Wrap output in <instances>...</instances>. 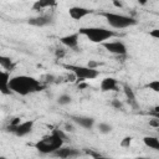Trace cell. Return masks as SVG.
I'll return each instance as SVG.
<instances>
[{
	"instance_id": "cell-18",
	"label": "cell",
	"mask_w": 159,
	"mask_h": 159,
	"mask_svg": "<svg viewBox=\"0 0 159 159\" xmlns=\"http://www.w3.org/2000/svg\"><path fill=\"white\" fill-rule=\"evenodd\" d=\"M143 142L147 147L155 149V150H159V139L157 137H144Z\"/></svg>"
},
{
	"instance_id": "cell-15",
	"label": "cell",
	"mask_w": 159,
	"mask_h": 159,
	"mask_svg": "<svg viewBox=\"0 0 159 159\" xmlns=\"http://www.w3.org/2000/svg\"><path fill=\"white\" fill-rule=\"evenodd\" d=\"M56 6V0H36L32 5V10L41 11L43 9H50Z\"/></svg>"
},
{
	"instance_id": "cell-19",
	"label": "cell",
	"mask_w": 159,
	"mask_h": 159,
	"mask_svg": "<svg viewBox=\"0 0 159 159\" xmlns=\"http://www.w3.org/2000/svg\"><path fill=\"white\" fill-rule=\"evenodd\" d=\"M98 129H99L101 133L107 134V133H111L112 132V125H109L108 123H99L98 124Z\"/></svg>"
},
{
	"instance_id": "cell-24",
	"label": "cell",
	"mask_w": 159,
	"mask_h": 159,
	"mask_svg": "<svg viewBox=\"0 0 159 159\" xmlns=\"http://www.w3.org/2000/svg\"><path fill=\"white\" fill-rule=\"evenodd\" d=\"M149 125H152V127H155V128H159V119L154 117V119H152V120L149 122Z\"/></svg>"
},
{
	"instance_id": "cell-29",
	"label": "cell",
	"mask_w": 159,
	"mask_h": 159,
	"mask_svg": "<svg viewBox=\"0 0 159 159\" xmlns=\"http://www.w3.org/2000/svg\"><path fill=\"white\" fill-rule=\"evenodd\" d=\"M111 1H112V2H113L116 6H118V7H120V6H122V5H120V2H119L118 0H111Z\"/></svg>"
},
{
	"instance_id": "cell-30",
	"label": "cell",
	"mask_w": 159,
	"mask_h": 159,
	"mask_svg": "<svg viewBox=\"0 0 159 159\" xmlns=\"http://www.w3.org/2000/svg\"><path fill=\"white\" fill-rule=\"evenodd\" d=\"M138 2H139V5H145L148 2V0H138Z\"/></svg>"
},
{
	"instance_id": "cell-25",
	"label": "cell",
	"mask_w": 159,
	"mask_h": 159,
	"mask_svg": "<svg viewBox=\"0 0 159 159\" xmlns=\"http://www.w3.org/2000/svg\"><path fill=\"white\" fill-rule=\"evenodd\" d=\"M101 65H102V63H99V62H96V61H89L87 66H89V67H92V68H97V67H98V66H101Z\"/></svg>"
},
{
	"instance_id": "cell-26",
	"label": "cell",
	"mask_w": 159,
	"mask_h": 159,
	"mask_svg": "<svg viewBox=\"0 0 159 159\" xmlns=\"http://www.w3.org/2000/svg\"><path fill=\"white\" fill-rule=\"evenodd\" d=\"M149 35H150L152 37H155V39H159V30H158V29H155V30H152V31L149 32Z\"/></svg>"
},
{
	"instance_id": "cell-12",
	"label": "cell",
	"mask_w": 159,
	"mask_h": 159,
	"mask_svg": "<svg viewBox=\"0 0 159 159\" xmlns=\"http://www.w3.org/2000/svg\"><path fill=\"white\" fill-rule=\"evenodd\" d=\"M52 154L55 157H58V158H75V157L80 155V152L75 148H70V147L63 148V147H61L56 152H53Z\"/></svg>"
},
{
	"instance_id": "cell-20",
	"label": "cell",
	"mask_w": 159,
	"mask_h": 159,
	"mask_svg": "<svg viewBox=\"0 0 159 159\" xmlns=\"http://www.w3.org/2000/svg\"><path fill=\"white\" fill-rule=\"evenodd\" d=\"M57 102H58V104H61V106L68 104V103L71 102V96H68V94H61V96L58 97Z\"/></svg>"
},
{
	"instance_id": "cell-1",
	"label": "cell",
	"mask_w": 159,
	"mask_h": 159,
	"mask_svg": "<svg viewBox=\"0 0 159 159\" xmlns=\"http://www.w3.org/2000/svg\"><path fill=\"white\" fill-rule=\"evenodd\" d=\"M9 87L12 92L20 96H27V94L42 91L45 88V84L40 80H36L31 76L20 75V76H14L10 78Z\"/></svg>"
},
{
	"instance_id": "cell-13",
	"label": "cell",
	"mask_w": 159,
	"mask_h": 159,
	"mask_svg": "<svg viewBox=\"0 0 159 159\" xmlns=\"http://www.w3.org/2000/svg\"><path fill=\"white\" fill-rule=\"evenodd\" d=\"M101 91L109 92V91H118V81L113 77H106L101 82Z\"/></svg>"
},
{
	"instance_id": "cell-16",
	"label": "cell",
	"mask_w": 159,
	"mask_h": 159,
	"mask_svg": "<svg viewBox=\"0 0 159 159\" xmlns=\"http://www.w3.org/2000/svg\"><path fill=\"white\" fill-rule=\"evenodd\" d=\"M124 93H125V96H127V99H128V103L132 106V107H138V104H137V101H135V94H134V92H133V89L128 86V84H124Z\"/></svg>"
},
{
	"instance_id": "cell-22",
	"label": "cell",
	"mask_w": 159,
	"mask_h": 159,
	"mask_svg": "<svg viewBox=\"0 0 159 159\" xmlns=\"http://www.w3.org/2000/svg\"><path fill=\"white\" fill-rule=\"evenodd\" d=\"M130 143H132V138H130V137H125V138H123V139H122L120 145H122V147H124V148H128V147L130 145Z\"/></svg>"
},
{
	"instance_id": "cell-11",
	"label": "cell",
	"mask_w": 159,
	"mask_h": 159,
	"mask_svg": "<svg viewBox=\"0 0 159 159\" xmlns=\"http://www.w3.org/2000/svg\"><path fill=\"white\" fill-rule=\"evenodd\" d=\"M10 72L9 71H1L0 73V91L2 94H10L12 91L9 87L10 83Z\"/></svg>"
},
{
	"instance_id": "cell-17",
	"label": "cell",
	"mask_w": 159,
	"mask_h": 159,
	"mask_svg": "<svg viewBox=\"0 0 159 159\" xmlns=\"http://www.w3.org/2000/svg\"><path fill=\"white\" fill-rule=\"evenodd\" d=\"M0 65H1V67H2L4 70H6V71H9V72L12 71L14 67H15L12 60H11L10 57H7V56H0Z\"/></svg>"
},
{
	"instance_id": "cell-2",
	"label": "cell",
	"mask_w": 159,
	"mask_h": 159,
	"mask_svg": "<svg viewBox=\"0 0 159 159\" xmlns=\"http://www.w3.org/2000/svg\"><path fill=\"white\" fill-rule=\"evenodd\" d=\"M65 139H66V135L61 129H53L50 135H46L39 142H36L35 148L43 154H52L53 152H56L58 148L63 145Z\"/></svg>"
},
{
	"instance_id": "cell-5",
	"label": "cell",
	"mask_w": 159,
	"mask_h": 159,
	"mask_svg": "<svg viewBox=\"0 0 159 159\" xmlns=\"http://www.w3.org/2000/svg\"><path fill=\"white\" fill-rule=\"evenodd\" d=\"M65 68L70 70L75 77L80 81L94 80L99 76V71L97 68H92L89 66H78V65H63Z\"/></svg>"
},
{
	"instance_id": "cell-4",
	"label": "cell",
	"mask_w": 159,
	"mask_h": 159,
	"mask_svg": "<svg viewBox=\"0 0 159 159\" xmlns=\"http://www.w3.org/2000/svg\"><path fill=\"white\" fill-rule=\"evenodd\" d=\"M102 16L106 17L107 22L109 24V26L114 27V29H125V27H130L134 26L137 24V20L132 16H127V15H122V14H116V12H101Z\"/></svg>"
},
{
	"instance_id": "cell-10",
	"label": "cell",
	"mask_w": 159,
	"mask_h": 159,
	"mask_svg": "<svg viewBox=\"0 0 159 159\" xmlns=\"http://www.w3.org/2000/svg\"><path fill=\"white\" fill-rule=\"evenodd\" d=\"M78 39H80V32H75V34H70L66 36H62L60 39V42L62 45H65L68 48H77L78 46Z\"/></svg>"
},
{
	"instance_id": "cell-3",
	"label": "cell",
	"mask_w": 159,
	"mask_h": 159,
	"mask_svg": "<svg viewBox=\"0 0 159 159\" xmlns=\"http://www.w3.org/2000/svg\"><path fill=\"white\" fill-rule=\"evenodd\" d=\"M78 32L80 35L86 36L91 42H94V43H103L112 37L119 36L116 31L107 30L104 27H81Z\"/></svg>"
},
{
	"instance_id": "cell-27",
	"label": "cell",
	"mask_w": 159,
	"mask_h": 159,
	"mask_svg": "<svg viewBox=\"0 0 159 159\" xmlns=\"http://www.w3.org/2000/svg\"><path fill=\"white\" fill-rule=\"evenodd\" d=\"M86 153H87L88 155L93 157V158H99V157H101V154H98V153H94L93 150H87V149H86Z\"/></svg>"
},
{
	"instance_id": "cell-9",
	"label": "cell",
	"mask_w": 159,
	"mask_h": 159,
	"mask_svg": "<svg viewBox=\"0 0 159 159\" xmlns=\"http://www.w3.org/2000/svg\"><path fill=\"white\" fill-rule=\"evenodd\" d=\"M70 119L72 122H75L76 124H78L80 127L84 128V129H92V127L94 125V119L91 117H83V116H70Z\"/></svg>"
},
{
	"instance_id": "cell-14",
	"label": "cell",
	"mask_w": 159,
	"mask_h": 159,
	"mask_svg": "<svg viewBox=\"0 0 159 159\" xmlns=\"http://www.w3.org/2000/svg\"><path fill=\"white\" fill-rule=\"evenodd\" d=\"M51 16H47V15H41V16H37V17H31L29 20V24L32 25V26H37V27H42V26H46V25H50L52 21H51Z\"/></svg>"
},
{
	"instance_id": "cell-23",
	"label": "cell",
	"mask_w": 159,
	"mask_h": 159,
	"mask_svg": "<svg viewBox=\"0 0 159 159\" xmlns=\"http://www.w3.org/2000/svg\"><path fill=\"white\" fill-rule=\"evenodd\" d=\"M111 104H112V107H114L116 109H122V103L119 102V99H113Z\"/></svg>"
},
{
	"instance_id": "cell-28",
	"label": "cell",
	"mask_w": 159,
	"mask_h": 159,
	"mask_svg": "<svg viewBox=\"0 0 159 159\" xmlns=\"http://www.w3.org/2000/svg\"><path fill=\"white\" fill-rule=\"evenodd\" d=\"M56 56H57V57H63V56H65V51L61 50V48L56 50Z\"/></svg>"
},
{
	"instance_id": "cell-21",
	"label": "cell",
	"mask_w": 159,
	"mask_h": 159,
	"mask_svg": "<svg viewBox=\"0 0 159 159\" xmlns=\"http://www.w3.org/2000/svg\"><path fill=\"white\" fill-rule=\"evenodd\" d=\"M147 88H149V89L153 91V92L159 93V81L157 80V81H152V82H149V83L147 84Z\"/></svg>"
},
{
	"instance_id": "cell-7",
	"label": "cell",
	"mask_w": 159,
	"mask_h": 159,
	"mask_svg": "<svg viewBox=\"0 0 159 159\" xmlns=\"http://www.w3.org/2000/svg\"><path fill=\"white\" fill-rule=\"evenodd\" d=\"M102 45L108 52H111L113 55H117V56L127 55V46L122 41H106Z\"/></svg>"
},
{
	"instance_id": "cell-31",
	"label": "cell",
	"mask_w": 159,
	"mask_h": 159,
	"mask_svg": "<svg viewBox=\"0 0 159 159\" xmlns=\"http://www.w3.org/2000/svg\"><path fill=\"white\" fill-rule=\"evenodd\" d=\"M152 116H153V117H155V118H158V119H159V112H158V113H154V114H152Z\"/></svg>"
},
{
	"instance_id": "cell-6",
	"label": "cell",
	"mask_w": 159,
	"mask_h": 159,
	"mask_svg": "<svg viewBox=\"0 0 159 159\" xmlns=\"http://www.w3.org/2000/svg\"><path fill=\"white\" fill-rule=\"evenodd\" d=\"M32 128H34V120H25V122H20L16 125L9 124L7 130L17 137H25L32 132Z\"/></svg>"
},
{
	"instance_id": "cell-8",
	"label": "cell",
	"mask_w": 159,
	"mask_h": 159,
	"mask_svg": "<svg viewBox=\"0 0 159 159\" xmlns=\"http://www.w3.org/2000/svg\"><path fill=\"white\" fill-rule=\"evenodd\" d=\"M93 10L87 9V7H82V6H72L68 9V15L73 19V20H81L84 16L92 14Z\"/></svg>"
}]
</instances>
